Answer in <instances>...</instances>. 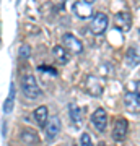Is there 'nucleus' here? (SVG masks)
<instances>
[{
  "label": "nucleus",
  "mask_w": 140,
  "mask_h": 146,
  "mask_svg": "<svg viewBox=\"0 0 140 146\" xmlns=\"http://www.w3.org/2000/svg\"><path fill=\"white\" fill-rule=\"evenodd\" d=\"M116 26L119 28L121 31H129L132 26V16L127 11H121L116 15Z\"/></svg>",
  "instance_id": "obj_8"
},
{
  "label": "nucleus",
  "mask_w": 140,
  "mask_h": 146,
  "mask_svg": "<svg viewBox=\"0 0 140 146\" xmlns=\"http://www.w3.org/2000/svg\"><path fill=\"white\" fill-rule=\"evenodd\" d=\"M85 86H86V91H88L91 96H101L103 94V80L94 76V75H90L86 76V81H85Z\"/></svg>",
  "instance_id": "obj_2"
},
{
  "label": "nucleus",
  "mask_w": 140,
  "mask_h": 146,
  "mask_svg": "<svg viewBox=\"0 0 140 146\" xmlns=\"http://www.w3.org/2000/svg\"><path fill=\"white\" fill-rule=\"evenodd\" d=\"M15 107V84H10V91H8V96H7L5 102H3V112L5 114H10Z\"/></svg>",
  "instance_id": "obj_11"
},
{
  "label": "nucleus",
  "mask_w": 140,
  "mask_h": 146,
  "mask_svg": "<svg viewBox=\"0 0 140 146\" xmlns=\"http://www.w3.org/2000/svg\"><path fill=\"white\" fill-rule=\"evenodd\" d=\"M108 25H109V18L106 13H101V11L94 13L93 21H91V29H93L94 34H103L106 31Z\"/></svg>",
  "instance_id": "obj_3"
},
{
  "label": "nucleus",
  "mask_w": 140,
  "mask_h": 146,
  "mask_svg": "<svg viewBox=\"0 0 140 146\" xmlns=\"http://www.w3.org/2000/svg\"><path fill=\"white\" fill-rule=\"evenodd\" d=\"M20 84H21V89H23V94H25L28 99L31 101H36L38 98H41V88L38 86V81L34 78V75L31 73H25L20 80Z\"/></svg>",
  "instance_id": "obj_1"
},
{
  "label": "nucleus",
  "mask_w": 140,
  "mask_h": 146,
  "mask_svg": "<svg viewBox=\"0 0 140 146\" xmlns=\"http://www.w3.org/2000/svg\"><path fill=\"white\" fill-rule=\"evenodd\" d=\"M70 119H72V122L75 123V125H80L82 123V114H80V109H78L75 104H70Z\"/></svg>",
  "instance_id": "obj_15"
},
{
  "label": "nucleus",
  "mask_w": 140,
  "mask_h": 146,
  "mask_svg": "<svg viewBox=\"0 0 140 146\" xmlns=\"http://www.w3.org/2000/svg\"><path fill=\"white\" fill-rule=\"evenodd\" d=\"M16 3H20V0H16Z\"/></svg>",
  "instance_id": "obj_22"
},
{
  "label": "nucleus",
  "mask_w": 140,
  "mask_h": 146,
  "mask_svg": "<svg viewBox=\"0 0 140 146\" xmlns=\"http://www.w3.org/2000/svg\"><path fill=\"white\" fill-rule=\"evenodd\" d=\"M29 54H31L29 46H21L20 47V58H28L29 57Z\"/></svg>",
  "instance_id": "obj_17"
},
{
  "label": "nucleus",
  "mask_w": 140,
  "mask_h": 146,
  "mask_svg": "<svg viewBox=\"0 0 140 146\" xmlns=\"http://www.w3.org/2000/svg\"><path fill=\"white\" fill-rule=\"evenodd\" d=\"M60 127H62V123H60V119L59 117H52L51 120H47L46 123V136L47 140H52V138H56V136L59 135V131H60Z\"/></svg>",
  "instance_id": "obj_7"
},
{
  "label": "nucleus",
  "mask_w": 140,
  "mask_h": 146,
  "mask_svg": "<svg viewBox=\"0 0 140 146\" xmlns=\"http://www.w3.org/2000/svg\"><path fill=\"white\" fill-rule=\"evenodd\" d=\"M135 93H137V94H140V81H139L137 84H135Z\"/></svg>",
  "instance_id": "obj_19"
},
{
  "label": "nucleus",
  "mask_w": 140,
  "mask_h": 146,
  "mask_svg": "<svg viewBox=\"0 0 140 146\" xmlns=\"http://www.w3.org/2000/svg\"><path fill=\"white\" fill-rule=\"evenodd\" d=\"M125 60H127V65L129 67H137L140 63V55L137 54L135 49H129L127 50V55H125Z\"/></svg>",
  "instance_id": "obj_13"
},
{
  "label": "nucleus",
  "mask_w": 140,
  "mask_h": 146,
  "mask_svg": "<svg viewBox=\"0 0 140 146\" xmlns=\"http://www.w3.org/2000/svg\"><path fill=\"white\" fill-rule=\"evenodd\" d=\"M39 70L41 72H47L49 75H56V68H51V67H47V65H39Z\"/></svg>",
  "instance_id": "obj_18"
},
{
  "label": "nucleus",
  "mask_w": 140,
  "mask_h": 146,
  "mask_svg": "<svg viewBox=\"0 0 140 146\" xmlns=\"http://www.w3.org/2000/svg\"><path fill=\"white\" fill-rule=\"evenodd\" d=\"M80 146H93V141H91L88 133H82V136H80Z\"/></svg>",
  "instance_id": "obj_16"
},
{
  "label": "nucleus",
  "mask_w": 140,
  "mask_h": 146,
  "mask_svg": "<svg viewBox=\"0 0 140 146\" xmlns=\"http://www.w3.org/2000/svg\"><path fill=\"white\" fill-rule=\"evenodd\" d=\"M127 131H129V123L125 119H117L116 120V125L113 128V138L116 141H124L125 136H127Z\"/></svg>",
  "instance_id": "obj_6"
},
{
  "label": "nucleus",
  "mask_w": 140,
  "mask_h": 146,
  "mask_svg": "<svg viewBox=\"0 0 140 146\" xmlns=\"http://www.w3.org/2000/svg\"><path fill=\"white\" fill-rule=\"evenodd\" d=\"M62 42H64V47H67L68 52L72 54H82L83 50V46L82 42H80V39L78 37H75L72 34V33H65L62 37Z\"/></svg>",
  "instance_id": "obj_4"
},
{
  "label": "nucleus",
  "mask_w": 140,
  "mask_h": 146,
  "mask_svg": "<svg viewBox=\"0 0 140 146\" xmlns=\"http://www.w3.org/2000/svg\"><path fill=\"white\" fill-rule=\"evenodd\" d=\"M73 11H75L80 18H90V16L93 15V10L90 8V5L86 2H75V3H73Z\"/></svg>",
  "instance_id": "obj_9"
},
{
  "label": "nucleus",
  "mask_w": 140,
  "mask_h": 146,
  "mask_svg": "<svg viewBox=\"0 0 140 146\" xmlns=\"http://www.w3.org/2000/svg\"><path fill=\"white\" fill-rule=\"evenodd\" d=\"M98 146H109V145H106V143H99Z\"/></svg>",
  "instance_id": "obj_21"
},
{
  "label": "nucleus",
  "mask_w": 140,
  "mask_h": 146,
  "mask_svg": "<svg viewBox=\"0 0 140 146\" xmlns=\"http://www.w3.org/2000/svg\"><path fill=\"white\" fill-rule=\"evenodd\" d=\"M83 2H86V3H93L94 0H83Z\"/></svg>",
  "instance_id": "obj_20"
},
{
  "label": "nucleus",
  "mask_w": 140,
  "mask_h": 146,
  "mask_svg": "<svg viewBox=\"0 0 140 146\" xmlns=\"http://www.w3.org/2000/svg\"><path fill=\"white\" fill-rule=\"evenodd\" d=\"M52 55H54V58H56L59 63H67L68 62L67 50H65L64 46H54L52 47Z\"/></svg>",
  "instance_id": "obj_12"
},
{
  "label": "nucleus",
  "mask_w": 140,
  "mask_h": 146,
  "mask_svg": "<svg viewBox=\"0 0 140 146\" xmlns=\"http://www.w3.org/2000/svg\"><path fill=\"white\" fill-rule=\"evenodd\" d=\"M21 138H23V141H25L26 145H36L38 141V135H36V131H33V130H23V133H21Z\"/></svg>",
  "instance_id": "obj_14"
},
{
  "label": "nucleus",
  "mask_w": 140,
  "mask_h": 146,
  "mask_svg": "<svg viewBox=\"0 0 140 146\" xmlns=\"http://www.w3.org/2000/svg\"><path fill=\"white\" fill-rule=\"evenodd\" d=\"M91 122H93L94 128L98 131H104L106 127H108V114L103 107H98V109L93 112V117H91Z\"/></svg>",
  "instance_id": "obj_5"
},
{
  "label": "nucleus",
  "mask_w": 140,
  "mask_h": 146,
  "mask_svg": "<svg viewBox=\"0 0 140 146\" xmlns=\"http://www.w3.org/2000/svg\"><path fill=\"white\" fill-rule=\"evenodd\" d=\"M34 119H36L38 125L46 127L47 120H49V112H47L46 106H41V107H38V109L34 110Z\"/></svg>",
  "instance_id": "obj_10"
}]
</instances>
